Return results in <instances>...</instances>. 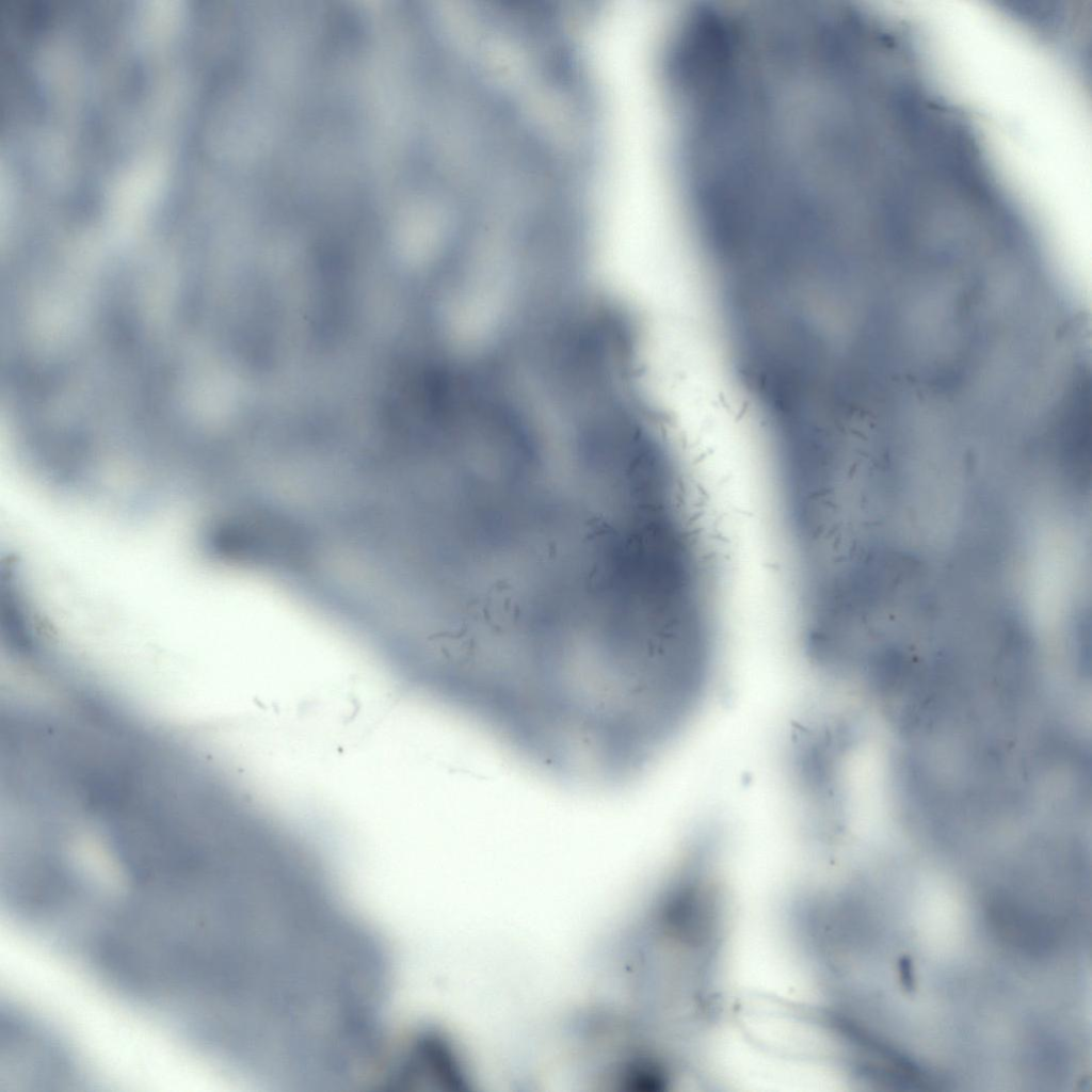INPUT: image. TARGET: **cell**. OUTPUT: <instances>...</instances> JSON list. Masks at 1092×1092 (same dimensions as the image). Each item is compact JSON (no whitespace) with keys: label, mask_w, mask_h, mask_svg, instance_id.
<instances>
[{"label":"cell","mask_w":1092,"mask_h":1092,"mask_svg":"<svg viewBox=\"0 0 1092 1092\" xmlns=\"http://www.w3.org/2000/svg\"><path fill=\"white\" fill-rule=\"evenodd\" d=\"M605 542L590 479L550 469L470 484L443 546L453 646L504 642L590 600Z\"/></svg>","instance_id":"cell-1"},{"label":"cell","mask_w":1092,"mask_h":1092,"mask_svg":"<svg viewBox=\"0 0 1092 1092\" xmlns=\"http://www.w3.org/2000/svg\"><path fill=\"white\" fill-rule=\"evenodd\" d=\"M7 1045L2 1069L9 1083L61 1085L84 1082L83 1065L75 1049L39 1016L9 1010Z\"/></svg>","instance_id":"cell-2"}]
</instances>
